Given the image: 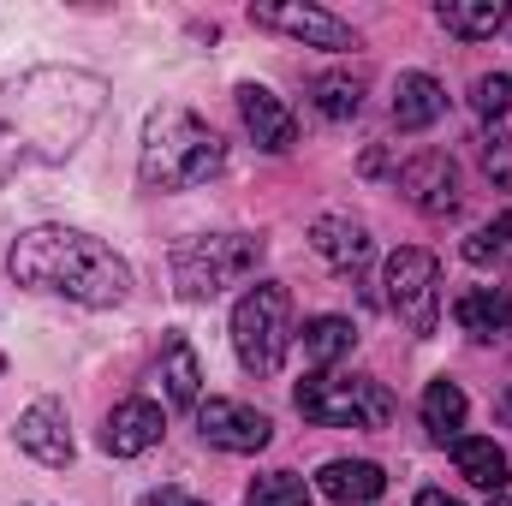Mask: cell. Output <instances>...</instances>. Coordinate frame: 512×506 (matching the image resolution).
<instances>
[{
  "instance_id": "8",
  "label": "cell",
  "mask_w": 512,
  "mask_h": 506,
  "mask_svg": "<svg viewBox=\"0 0 512 506\" xmlns=\"http://www.w3.org/2000/svg\"><path fill=\"white\" fill-rule=\"evenodd\" d=\"M256 30H274V36H292L304 48H328V54H346L358 48V30L346 18H334L328 6H310V0H280V6H251Z\"/></svg>"
},
{
  "instance_id": "6",
  "label": "cell",
  "mask_w": 512,
  "mask_h": 506,
  "mask_svg": "<svg viewBox=\"0 0 512 506\" xmlns=\"http://www.w3.org/2000/svg\"><path fill=\"white\" fill-rule=\"evenodd\" d=\"M256 262H262V239H251V233L179 239V245H173V280H179V298L209 304V298H221L227 286H239L245 274H256Z\"/></svg>"
},
{
  "instance_id": "4",
  "label": "cell",
  "mask_w": 512,
  "mask_h": 506,
  "mask_svg": "<svg viewBox=\"0 0 512 506\" xmlns=\"http://www.w3.org/2000/svg\"><path fill=\"white\" fill-rule=\"evenodd\" d=\"M298 411L316 429H387L393 423V399L382 381L370 376H334V370H310L298 381Z\"/></svg>"
},
{
  "instance_id": "3",
  "label": "cell",
  "mask_w": 512,
  "mask_h": 506,
  "mask_svg": "<svg viewBox=\"0 0 512 506\" xmlns=\"http://www.w3.org/2000/svg\"><path fill=\"white\" fill-rule=\"evenodd\" d=\"M227 149L221 137L209 131V120H197L191 108H155L143 120V137H137V179L143 191L167 197V191H191V185H209L221 173Z\"/></svg>"
},
{
  "instance_id": "27",
  "label": "cell",
  "mask_w": 512,
  "mask_h": 506,
  "mask_svg": "<svg viewBox=\"0 0 512 506\" xmlns=\"http://www.w3.org/2000/svg\"><path fill=\"white\" fill-rule=\"evenodd\" d=\"M483 167H489V179H501V185H512V143H507V137L483 143Z\"/></svg>"
},
{
  "instance_id": "13",
  "label": "cell",
  "mask_w": 512,
  "mask_h": 506,
  "mask_svg": "<svg viewBox=\"0 0 512 506\" xmlns=\"http://www.w3.org/2000/svg\"><path fill=\"white\" fill-rule=\"evenodd\" d=\"M239 120L256 137V149H268V155H286L298 143V120L286 114V102L268 84H239Z\"/></svg>"
},
{
  "instance_id": "17",
  "label": "cell",
  "mask_w": 512,
  "mask_h": 506,
  "mask_svg": "<svg viewBox=\"0 0 512 506\" xmlns=\"http://www.w3.org/2000/svg\"><path fill=\"white\" fill-rule=\"evenodd\" d=\"M441 114H447V90L429 72H399V84H393V126L423 131V126H435Z\"/></svg>"
},
{
  "instance_id": "24",
  "label": "cell",
  "mask_w": 512,
  "mask_h": 506,
  "mask_svg": "<svg viewBox=\"0 0 512 506\" xmlns=\"http://www.w3.org/2000/svg\"><path fill=\"white\" fill-rule=\"evenodd\" d=\"M245 506H310V489L298 471H262L245 489Z\"/></svg>"
},
{
  "instance_id": "10",
  "label": "cell",
  "mask_w": 512,
  "mask_h": 506,
  "mask_svg": "<svg viewBox=\"0 0 512 506\" xmlns=\"http://www.w3.org/2000/svg\"><path fill=\"white\" fill-rule=\"evenodd\" d=\"M399 197L417 209V215H453L459 209V167L447 149H423L399 167Z\"/></svg>"
},
{
  "instance_id": "23",
  "label": "cell",
  "mask_w": 512,
  "mask_h": 506,
  "mask_svg": "<svg viewBox=\"0 0 512 506\" xmlns=\"http://www.w3.org/2000/svg\"><path fill=\"white\" fill-rule=\"evenodd\" d=\"M161 387L173 405H203V370H197V352L173 334L167 340V358H161Z\"/></svg>"
},
{
  "instance_id": "31",
  "label": "cell",
  "mask_w": 512,
  "mask_h": 506,
  "mask_svg": "<svg viewBox=\"0 0 512 506\" xmlns=\"http://www.w3.org/2000/svg\"><path fill=\"white\" fill-rule=\"evenodd\" d=\"M0 370H6V358H0Z\"/></svg>"
},
{
  "instance_id": "1",
  "label": "cell",
  "mask_w": 512,
  "mask_h": 506,
  "mask_svg": "<svg viewBox=\"0 0 512 506\" xmlns=\"http://www.w3.org/2000/svg\"><path fill=\"white\" fill-rule=\"evenodd\" d=\"M108 84L84 66H24L0 78V185L30 167H60L96 131Z\"/></svg>"
},
{
  "instance_id": "30",
  "label": "cell",
  "mask_w": 512,
  "mask_h": 506,
  "mask_svg": "<svg viewBox=\"0 0 512 506\" xmlns=\"http://www.w3.org/2000/svg\"><path fill=\"white\" fill-rule=\"evenodd\" d=\"M489 506H512V495H489Z\"/></svg>"
},
{
  "instance_id": "18",
  "label": "cell",
  "mask_w": 512,
  "mask_h": 506,
  "mask_svg": "<svg viewBox=\"0 0 512 506\" xmlns=\"http://www.w3.org/2000/svg\"><path fill=\"white\" fill-rule=\"evenodd\" d=\"M453 465H459V477H465L471 489H489V495H501L512 483L507 453H501L489 435H459V441H453Z\"/></svg>"
},
{
  "instance_id": "15",
  "label": "cell",
  "mask_w": 512,
  "mask_h": 506,
  "mask_svg": "<svg viewBox=\"0 0 512 506\" xmlns=\"http://www.w3.org/2000/svg\"><path fill=\"white\" fill-rule=\"evenodd\" d=\"M453 322H459L471 340H512V292H501V286H471V292H459Z\"/></svg>"
},
{
  "instance_id": "11",
  "label": "cell",
  "mask_w": 512,
  "mask_h": 506,
  "mask_svg": "<svg viewBox=\"0 0 512 506\" xmlns=\"http://www.w3.org/2000/svg\"><path fill=\"white\" fill-rule=\"evenodd\" d=\"M18 447L36 459V465H72V417H66V405L60 399H36V405H24V417H18Z\"/></svg>"
},
{
  "instance_id": "19",
  "label": "cell",
  "mask_w": 512,
  "mask_h": 506,
  "mask_svg": "<svg viewBox=\"0 0 512 506\" xmlns=\"http://www.w3.org/2000/svg\"><path fill=\"white\" fill-rule=\"evenodd\" d=\"M435 24H441L447 36L483 42V36L507 30V0H441V6H435Z\"/></svg>"
},
{
  "instance_id": "20",
  "label": "cell",
  "mask_w": 512,
  "mask_h": 506,
  "mask_svg": "<svg viewBox=\"0 0 512 506\" xmlns=\"http://www.w3.org/2000/svg\"><path fill=\"white\" fill-rule=\"evenodd\" d=\"M423 429L435 435V441H459V429H465V417H471V399H465V387L459 381H429L423 387Z\"/></svg>"
},
{
  "instance_id": "12",
  "label": "cell",
  "mask_w": 512,
  "mask_h": 506,
  "mask_svg": "<svg viewBox=\"0 0 512 506\" xmlns=\"http://www.w3.org/2000/svg\"><path fill=\"white\" fill-rule=\"evenodd\" d=\"M161 429H167V417H161L155 399H120V405L108 411V423H102V453L137 459V453H149V447L161 441Z\"/></svg>"
},
{
  "instance_id": "21",
  "label": "cell",
  "mask_w": 512,
  "mask_h": 506,
  "mask_svg": "<svg viewBox=\"0 0 512 506\" xmlns=\"http://www.w3.org/2000/svg\"><path fill=\"white\" fill-rule=\"evenodd\" d=\"M298 340H304V358H310L316 370H334L340 358H352V346H358V328H352L346 316H310Z\"/></svg>"
},
{
  "instance_id": "16",
  "label": "cell",
  "mask_w": 512,
  "mask_h": 506,
  "mask_svg": "<svg viewBox=\"0 0 512 506\" xmlns=\"http://www.w3.org/2000/svg\"><path fill=\"white\" fill-rule=\"evenodd\" d=\"M310 251L328 268H358L370 256V227L352 221V215H316L310 221Z\"/></svg>"
},
{
  "instance_id": "9",
  "label": "cell",
  "mask_w": 512,
  "mask_h": 506,
  "mask_svg": "<svg viewBox=\"0 0 512 506\" xmlns=\"http://www.w3.org/2000/svg\"><path fill=\"white\" fill-rule=\"evenodd\" d=\"M197 429H203V441L221 447V453H262V447L274 441L268 411H256L245 399H203V405H197Z\"/></svg>"
},
{
  "instance_id": "29",
  "label": "cell",
  "mask_w": 512,
  "mask_h": 506,
  "mask_svg": "<svg viewBox=\"0 0 512 506\" xmlns=\"http://www.w3.org/2000/svg\"><path fill=\"white\" fill-rule=\"evenodd\" d=\"M417 506H459V501H453L447 489H423V495H417Z\"/></svg>"
},
{
  "instance_id": "7",
  "label": "cell",
  "mask_w": 512,
  "mask_h": 506,
  "mask_svg": "<svg viewBox=\"0 0 512 506\" xmlns=\"http://www.w3.org/2000/svg\"><path fill=\"white\" fill-rule=\"evenodd\" d=\"M387 304L411 334H435L441 322V268L429 251H393L387 256Z\"/></svg>"
},
{
  "instance_id": "14",
  "label": "cell",
  "mask_w": 512,
  "mask_h": 506,
  "mask_svg": "<svg viewBox=\"0 0 512 506\" xmlns=\"http://www.w3.org/2000/svg\"><path fill=\"white\" fill-rule=\"evenodd\" d=\"M316 489L340 506H370V501L387 495V471L376 459H328V465L316 471Z\"/></svg>"
},
{
  "instance_id": "22",
  "label": "cell",
  "mask_w": 512,
  "mask_h": 506,
  "mask_svg": "<svg viewBox=\"0 0 512 506\" xmlns=\"http://www.w3.org/2000/svg\"><path fill=\"white\" fill-rule=\"evenodd\" d=\"M310 102L322 120H358L364 108V72H322L310 78Z\"/></svg>"
},
{
  "instance_id": "5",
  "label": "cell",
  "mask_w": 512,
  "mask_h": 506,
  "mask_svg": "<svg viewBox=\"0 0 512 506\" xmlns=\"http://www.w3.org/2000/svg\"><path fill=\"white\" fill-rule=\"evenodd\" d=\"M233 352L251 376H280L292 352V298L280 280H256L233 304Z\"/></svg>"
},
{
  "instance_id": "25",
  "label": "cell",
  "mask_w": 512,
  "mask_h": 506,
  "mask_svg": "<svg viewBox=\"0 0 512 506\" xmlns=\"http://www.w3.org/2000/svg\"><path fill=\"white\" fill-rule=\"evenodd\" d=\"M507 239H512V209H507V215H495L489 227H477V233L465 239V262H477V268H489L495 256L507 251Z\"/></svg>"
},
{
  "instance_id": "28",
  "label": "cell",
  "mask_w": 512,
  "mask_h": 506,
  "mask_svg": "<svg viewBox=\"0 0 512 506\" xmlns=\"http://www.w3.org/2000/svg\"><path fill=\"white\" fill-rule=\"evenodd\" d=\"M143 506H203V501H191L185 489H149V495H143Z\"/></svg>"
},
{
  "instance_id": "2",
  "label": "cell",
  "mask_w": 512,
  "mask_h": 506,
  "mask_svg": "<svg viewBox=\"0 0 512 506\" xmlns=\"http://www.w3.org/2000/svg\"><path fill=\"white\" fill-rule=\"evenodd\" d=\"M6 274L30 292L84 304V310H114L131 298V268L114 245H102L84 227H30L6 256Z\"/></svg>"
},
{
  "instance_id": "26",
  "label": "cell",
  "mask_w": 512,
  "mask_h": 506,
  "mask_svg": "<svg viewBox=\"0 0 512 506\" xmlns=\"http://www.w3.org/2000/svg\"><path fill=\"white\" fill-rule=\"evenodd\" d=\"M471 102H477V114H483V120H501V114L512 108V78H507V72L477 78V96H471Z\"/></svg>"
}]
</instances>
